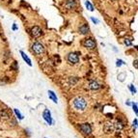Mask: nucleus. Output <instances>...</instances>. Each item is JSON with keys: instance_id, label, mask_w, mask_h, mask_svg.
Masks as SVG:
<instances>
[{"instance_id": "1", "label": "nucleus", "mask_w": 138, "mask_h": 138, "mask_svg": "<svg viewBox=\"0 0 138 138\" xmlns=\"http://www.w3.org/2000/svg\"><path fill=\"white\" fill-rule=\"evenodd\" d=\"M74 106L76 110H84L87 106V102L86 101L83 99V98H81V97H77V98H75L74 100Z\"/></svg>"}, {"instance_id": "2", "label": "nucleus", "mask_w": 138, "mask_h": 138, "mask_svg": "<svg viewBox=\"0 0 138 138\" xmlns=\"http://www.w3.org/2000/svg\"><path fill=\"white\" fill-rule=\"evenodd\" d=\"M32 48H33V50L36 54H42L44 53L45 51V47L42 44H40V43H35L33 45V46H32Z\"/></svg>"}, {"instance_id": "3", "label": "nucleus", "mask_w": 138, "mask_h": 138, "mask_svg": "<svg viewBox=\"0 0 138 138\" xmlns=\"http://www.w3.org/2000/svg\"><path fill=\"white\" fill-rule=\"evenodd\" d=\"M83 45L85 47H88V48H90V49H94V48L96 47V43H95V41L93 39H86L84 42H83Z\"/></svg>"}, {"instance_id": "4", "label": "nucleus", "mask_w": 138, "mask_h": 138, "mask_svg": "<svg viewBox=\"0 0 138 138\" xmlns=\"http://www.w3.org/2000/svg\"><path fill=\"white\" fill-rule=\"evenodd\" d=\"M31 34H32V36L35 37V38H39L40 36H42L43 31H42V29H41L40 27L34 26L33 28L31 29Z\"/></svg>"}, {"instance_id": "5", "label": "nucleus", "mask_w": 138, "mask_h": 138, "mask_svg": "<svg viewBox=\"0 0 138 138\" xmlns=\"http://www.w3.org/2000/svg\"><path fill=\"white\" fill-rule=\"evenodd\" d=\"M80 129L81 131L85 134H90L91 131H92V128H91V126L89 124H82L80 126Z\"/></svg>"}, {"instance_id": "6", "label": "nucleus", "mask_w": 138, "mask_h": 138, "mask_svg": "<svg viewBox=\"0 0 138 138\" xmlns=\"http://www.w3.org/2000/svg\"><path fill=\"white\" fill-rule=\"evenodd\" d=\"M68 60H69V62H71V63L75 64V63L78 62L79 59H78V56H77L76 53H70V54L68 55Z\"/></svg>"}, {"instance_id": "7", "label": "nucleus", "mask_w": 138, "mask_h": 138, "mask_svg": "<svg viewBox=\"0 0 138 138\" xmlns=\"http://www.w3.org/2000/svg\"><path fill=\"white\" fill-rule=\"evenodd\" d=\"M43 116H44V119L47 122L49 125H51L52 124V119H51V115H50V112H49V110H45V112H44V114H43Z\"/></svg>"}, {"instance_id": "8", "label": "nucleus", "mask_w": 138, "mask_h": 138, "mask_svg": "<svg viewBox=\"0 0 138 138\" xmlns=\"http://www.w3.org/2000/svg\"><path fill=\"white\" fill-rule=\"evenodd\" d=\"M65 6H66L67 9H70V10L75 9L76 6V2H75V0H68L66 4H65Z\"/></svg>"}, {"instance_id": "9", "label": "nucleus", "mask_w": 138, "mask_h": 138, "mask_svg": "<svg viewBox=\"0 0 138 138\" xmlns=\"http://www.w3.org/2000/svg\"><path fill=\"white\" fill-rule=\"evenodd\" d=\"M79 32L82 35H85V34H87L88 32H89V26L87 25V24H83L82 26H80V28H79Z\"/></svg>"}, {"instance_id": "10", "label": "nucleus", "mask_w": 138, "mask_h": 138, "mask_svg": "<svg viewBox=\"0 0 138 138\" xmlns=\"http://www.w3.org/2000/svg\"><path fill=\"white\" fill-rule=\"evenodd\" d=\"M90 88L92 89V90H98V89L100 88V85H99L98 82L93 81V82H91V84H90Z\"/></svg>"}, {"instance_id": "11", "label": "nucleus", "mask_w": 138, "mask_h": 138, "mask_svg": "<svg viewBox=\"0 0 138 138\" xmlns=\"http://www.w3.org/2000/svg\"><path fill=\"white\" fill-rule=\"evenodd\" d=\"M0 117H2L3 119L8 120V119H9V114H8L5 110H2V111H0Z\"/></svg>"}, {"instance_id": "12", "label": "nucleus", "mask_w": 138, "mask_h": 138, "mask_svg": "<svg viewBox=\"0 0 138 138\" xmlns=\"http://www.w3.org/2000/svg\"><path fill=\"white\" fill-rule=\"evenodd\" d=\"M48 94H49V98H50L55 103H57V98H56L55 94H54L52 91H49V92H48Z\"/></svg>"}, {"instance_id": "13", "label": "nucleus", "mask_w": 138, "mask_h": 138, "mask_svg": "<svg viewBox=\"0 0 138 138\" xmlns=\"http://www.w3.org/2000/svg\"><path fill=\"white\" fill-rule=\"evenodd\" d=\"M85 5H86L87 9H88L89 11H91V12H93V11H94V7H93V5L91 4V2H90V1H86V2H85Z\"/></svg>"}, {"instance_id": "14", "label": "nucleus", "mask_w": 138, "mask_h": 138, "mask_svg": "<svg viewBox=\"0 0 138 138\" xmlns=\"http://www.w3.org/2000/svg\"><path fill=\"white\" fill-rule=\"evenodd\" d=\"M20 54L22 55V57H23V59L24 60H25L26 62H27V64L29 65V66H31V61H30V59L27 57V56L25 55V53H24V52H22V51H20Z\"/></svg>"}, {"instance_id": "15", "label": "nucleus", "mask_w": 138, "mask_h": 138, "mask_svg": "<svg viewBox=\"0 0 138 138\" xmlns=\"http://www.w3.org/2000/svg\"><path fill=\"white\" fill-rule=\"evenodd\" d=\"M15 114H17V116H19V118L21 120L22 119V116H21V114L19 113V111H18V109H15Z\"/></svg>"}, {"instance_id": "16", "label": "nucleus", "mask_w": 138, "mask_h": 138, "mask_svg": "<svg viewBox=\"0 0 138 138\" xmlns=\"http://www.w3.org/2000/svg\"><path fill=\"white\" fill-rule=\"evenodd\" d=\"M91 19H92V21H93V22H94V23H95V24H98V23H99V22H100V21H99V20H98V19H95V18H91Z\"/></svg>"}, {"instance_id": "17", "label": "nucleus", "mask_w": 138, "mask_h": 138, "mask_svg": "<svg viewBox=\"0 0 138 138\" xmlns=\"http://www.w3.org/2000/svg\"><path fill=\"white\" fill-rule=\"evenodd\" d=\"M133 110H134V112L137 114V104L136 103H133Z\"/></svg>"}, {"instance_id": "18", "label": "nucleus", "mask_w": 138, "mask_h": 138, "mask_svg": "<svg viewBox=\"0 0 138 138\" xmlns=\"http://www.w3.org/2000/svg\"><path fill=\"white\" fill-rule=\"evenodd\" d=\"M122 64H124V62L122 61V60H118V61H117V66H118V67H120Z\"/></svg>"}, {"instance_id": "19", "label": "nucleus", "mask_w": 138, "mask_h": 138, "mask_svg": "<svg viewBox=\"0 0 138 138\" xmlns=\"http://www.w3.org/2000/svg\"><path fill=\"white\" fill-rule=\"evenodd\" d=\"M129 89H131V92H132L133 94L136 92V91H135V89L133 88V86H132V85H129Z\"/></svg>"}, {"instance_id": "20", "label": "nucleus", "mask_w": 138, "mask_h": 138, "mask_svg": "<svg viewBox=\"0 0 138 138\" xmlns=\"http://www.w3.org/2000/svg\"><path fill=\"white\" fill-rule=\"evenodd\" d=\"M125 43H126V45H131V44L128 40H126V41H125Z\"/></svg>"}, {"instance_id": "21", "label": "nucleus", "mask_w": 138, "mask_h": 138, "mask_svg": "<svg viewBox=\"0 0 138 138\" xmlns=\"http://www.w3.org/2000/svg\"><path fill=\"white\" fill-rule=\"evenodd\" d=\"M13 29H14V30H15V29H17V26L14 25V26H13Z\"/></svg>"}]
</instances>
